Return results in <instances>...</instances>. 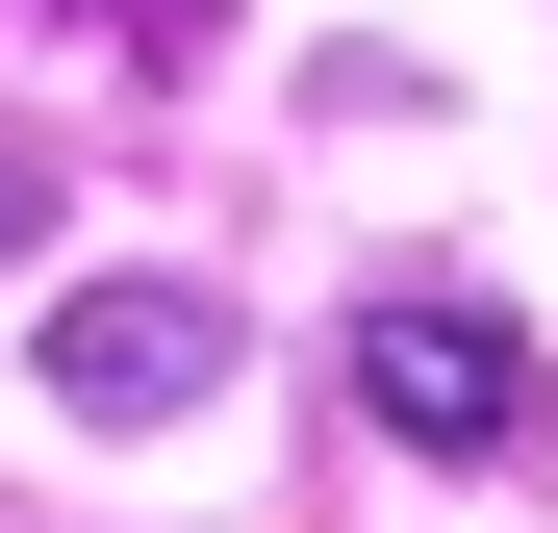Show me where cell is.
I'll use <instances>...</instances> for the list:
<instances>
[{
	"instance_id": "1",
	"label": "cell",
	"mask_w": 558,
	"mask_h": 533,
	"mask_svg": "<svg viewBox=\"0 0 558 533\" xmlns=\"http://www.w3.org/2000/svg\"><path fill=\"white\" fill-rule=\"evenodd\" d=\"M355 407H381V458H432V483H483V458H533V330L508 305H457V280H381L355 305Z\"/></svg>"
},
{
	"instance_id": "2",
	"label": "cell",
	"mask_w": 558,
	"mask_h": 533,
	"mask_svg": "<svg viewBox=\"0 0 558 533\" xmlns=\"http://www.w3.org/2000/svg\"><path fill=\"white\" fill-rule=\"evenodd\" d=\"M204 381H229V305H204V280H76V305H51V407L153 432V407H204Z\"/></svg>"
},
{
	"instance_id": "3",
	"label": "cell",
	"mask_w": 558,
	"mask_h": 533,
	"mask_svg": "<svg viewBox=\"0 0 558 533\" xmlns=\"http://www.w3.org/2000/svg\"><path fill=\"white\" fill-rule=\"evenodd\" d=\"M76 26H102V51H204V0H76Z\"/></svg>"
},
{
	"instance_id": "4",
	"label": "cell",
	"mask_w": 558,
	"mask_h": 533,
	"mask_svg": "<svg viewBox=\"0 0 558 533\" xmlns=\"http://www.w3.org/2000/svg\"><path fill=\"white\" fill-rule=\"evenodd\" d=\"M26 229H51V178H26V153H0V254H26Z\"/></svg>"
}]
</instances>
